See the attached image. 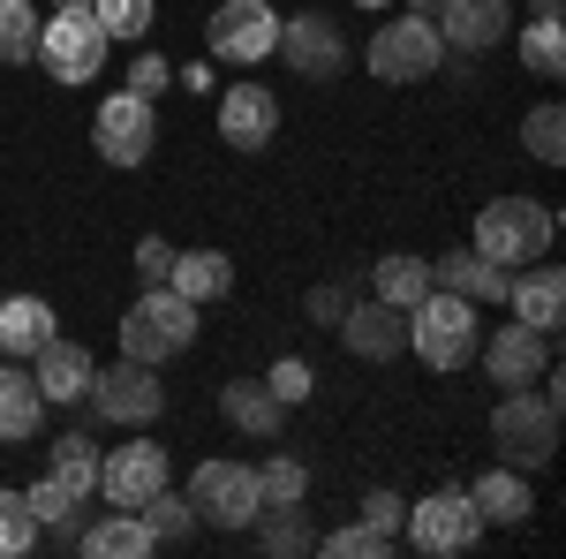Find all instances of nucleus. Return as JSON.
Returning a JSON list of instances; mask_svg holds the SVG:
<instances>
[{
	"instance_id": "nucleus-6",
	"label": "nucleus",
	"mask_w": 566,
	"mask_h": 559,
	"mask_svg": "<svg viewBox=\"0 0 566 559\" xmlns=\"http://www.w3.org/2000/svg\"><path fill=\"white\" fill-rule=\"evenodd\" d=\"M91 416L98 424H122V431H144L159 424V408H167V386H159V363H136L122 355L114 371H91Z\"/></svg>"
},
{
	"instance_id": "nucleus-13",
	"label": "nucleus",
	"mask_w": 566,
	"mask_h": 559,
	"mask_svg": "<svg viewBox=\"0 0 566 559\" xmlns=\"http://www.w3.org/2000/svg\"><path fill=\"white\" fill-rule=\"evenodd\" d=\"M476 363H483V379H491V386H506V393L536 386V379L552 371V333H536V325L514 318V325H499L491 341H476Z\"/></svg>"
},
{
	"instance_id": "nucleus-38",
	"label": "nucleus",
	"mask_w": 566,
	"mask_h": 559,
	"mask_svg": "<svg viewBox=\"0 0 566 559\" xmlns=\"http://www.w3.org/2000/svg\"><path fill=\"white\" fill-rule=\"evenodd\" d=\"M258 491L264 499H310V469L295 462V454H272V462L258 469Z\"/></svg>"
},
{
	"instance_id": "nucleus-45",
	"label": "nucleus",
	"mask_w": 566,
	"mask_h": 559,
	"mask_svg": "<svg viewBox=\"0 0 566 559\" xmlns=\"http://www.w3.org/2000/svg\"><path fill=\"white\" fill-rule=\"evenodd\" d=\"M408 15H438V0H408Z\"/></svg>"
},
{
	"instance_id": "nucleus-34",
	"label": "nucleus",
	"mask_w": 566,
	"mask_h": 559,
	"mask_svg": "<svg viewBox=\"0 0 566 559\" xmlns=\"http://www.w3.org/2000/svg\"><path fill=\"white\" fill-rule=\"evenodd\" d=\"M23 552H39V515H31L23 491L0 484V559H23Z\"/></svg>"
},
{
	"instance_id": "nucleus-39",
	"label": "nucleus",
	"mask_w": 566,
	"mask_h": 559,
	"mask_svg": "<svg viewBox=\"0 0 566 559\" xmlns=\"http://www.w3.org/2000/svg\"><path fill=\"white\" fill-rule=\"evenodd\" d=\"M264 386H272L280 408H303V401H310V363H303V355H280V363L264 371Z\"/></svg>"
},
{
	"instance_id": "nucleus-40",
	"label": "nucleus",
	"mask_w": 566,
	"mask_h": 559,
	"mask_svg": "<svg viewBox=\"0 0 566 559\" xmlns=\"http://www.w3.org/2000/svg\"><path fill=\"white\" fill-rule=\"evenodd\" d=\"M348 302H355V288L348 280H325V288H310V325H325V333H333V325H340V318H348Z\"/></svg>"
},
{
	"instance_id": "nucleus-35",
	"label": "nucleus",
	"mask_w": 566,
	"mask_h": 559,
	"mask_svg": "<svg viewBox=\"0 0 566 559\" xmlns=\"http://www.w3.org/2000/svg\"><path fill=\"white\" fill-rule=\"evenodd\" d=\"M91 15H98V31H106L114 45L151 39V0H91Z\"/></svg>"
},
{
	"instance_id": "nucleus-25",
	"label": "nucleus",
	"mask_w": 566,
	"mask_h": 559,
	"mask_svg": "<svg viewBox=\"0 0 566 559\" xmlns=\"http://www.w3.org/2000/svg\"><path fill=\"white\" fill-rule=\"evenodd\" d=\"M469 499H476L483 529H491V521H499V529H522L528 507H536V499H528V476H522V469H506V462H499V469H483L476 484H469Z\"/></svg>"
},
{
	"instance_id": "nucleus-17",
	"label": "nucleus",
	"mask_w": 566,
	"mask_h": 559,
	"mask_svg": "<svg viewBox=\"0 0 566 559\" xmlns=\"http://www.w3.org/2000/svg\"><path fill=\"white\" fill-rule=\"evenodd\" d=\"M340 333V348L348 355H363V363H392L400 348H408V310H392V302H348V318L333 325Z\"/></svg>"
},
{
	"instance_id": "nucleus-20",
	"label": "nucleus",
	"mask_w": 566,
	"mask_h": 559,
	"mask_svg": "<svg viewBox=\"0 0 566 559\" xmlns=\"http://www.w3.org/2000/svg\"><path fill=\"white\" fill-rule=\"evenodd\" d=\"M506 280H514V272H506V265H491L476 242H469V250H446V258H431V288H446V296H469L476 310H483V302H506Z\"/></svg>"
},
{
	"instance_id": "nucleus-14",
	"label": "nucleus",
	"mask_w": 566,
	"mask_h": 559,
	"mask_svg": "<svg viewBox=\"0 0 566 559\" xmlns=\"http://www.w3.org/2000/svg\"><path fill=\"white\" fill-rule=\"evenodd\" d=\"M272 39H280V15L264 0H219V15L205 23V45L219 61H234V69H258L272 53Z\"/></svg>"
},
{
	"instance_id": "nucleus-7",
	"label": "nucleus",
	"mask_w": 566,
	"mask_h": 559,
	"mask_svg": "<svg viewBox=\"0 0 566 559\" xmlns=\"http://www.w3.org/2000/svg\"><path fill=\"white\" fill-rule=\"evenodd\" d=\"M400 537H408L416 552H431V559L476 552L483 515H476V499H469V484H446V491H431V499H416L408 521H400Z\"/></svg>"
},
{
	"instance_id": "nucleus-10",
	"label": "nucleus",
	"mask_w": 566,
	"mask_h": 559,
	"mask_svg": "<svg viewBox=\"0 0 566 559\" xmlns=\"http://www.w3.org/2000/svg\"><path fill=\"white\" fill-rule=\"evenodd\" d=\"M91 144L106 167H144L151 144H159V106L136 99V91H106L98 99V122H91Z\"/></svg>"
},
{
	"instance_id": "nucleus-26",
	"label": "nucleus",
	"mask_w": 566,
	"mask_h": 559,
	"mask_svg": "<svg viewBox=\"0 0 566 559\" xmlns=\"http://www.w3.org/2000/svg\"><path fill=\"white\" fill-rule=\"evenodd\" d=\"M76 552L84 559H151V529L129 515V507H114V515H98L91 529H76Z\"/></svg>"
},
{
	"instance_id": "nucleus-43",
	"label": "nucleus",
	"mask_w": 566,
	"mask_h": 559,
	"mask_svg": "<svg viewBox=\"0 0 566 559\" xmlns=\"http://www.w3.org/2000/svg\"><path fill=\"white\" fill-rule=\"evenodd\" d=\"M175 84V69H167V61H159V53H144V61H136L129 69V91L136 99H159V91Z\"/></svg>"
},
{
	"instance_id": "nucleus-44",
	"label": "nucleus",
	"mask_w": 566,
	"mask_h": 559,
	"mask_svg": "<svg viewBox=\"0 0 566 559\" xmlns=\"http://www.w3.org/2000/svg\"><path fill=\"white\" fill-rule=\"evenodd\" d=\"M528 15H536V23H552V15H559V0H528Z\"/></svg>"
},
{
	"instance_id": "nucleus-5",
	"label": "nucleus",
	"mask_w": 566,
	"mask_h": 559,
	"mask_svg": "<svg viewBox=\"0 0 566 559\" xmlns=\"http://www.w3.org/2000/svg\"><path fill=\"white\" fill-rule=\"evenodd\" d=\"M106 31H98V15L91 8H53L39 23V69L53 84H98V69H106Z\"/></svg>"
},
{
	"instance_id": "nucleus-46",
	"label": "nucleus",
	"mask_w": 566,
	"mask_h": 559,
	"mask_svg": "<svg viewBox=\"0 0 566 559\" xmlns=\"http://www.w3.org/2000/svg\"><path fill=\"white\" fill-rule=\"evenodd\" d=\"M53 8H91V0H53Z\"/></svg>"
},
{
	"instance_id": "nucleus-29",
	"label": "nucleus",
	"mask_w": 566,
	"mask_h": 559,
	"mask_svg": "<svg viewBox=\"0 0 566 559\" xmlns=\"http://www.w3.org/2000/svg\"><path fill=\"white\" fill-rule=\"evenodd\" d=\"M31 515H39V537H53V545H76V515H84V491H69L61 476H39L31 491Z\"/></svg>"
},
{
	"instance_id": "nucleus-47",
	"label": "nucleus",
	"mask_w": 566,
	"mask_h": 559,
	"mask_svg": "<svg viewBox=\"0 0 566 559\" xmlns=\"http://www.w3.org/2000/svg\"><path fill=\"white\" fill-rule=\"evenodd\" d=\"M355 8H386V0H355Z\"/></svg>"
},
{
	"instance_id": "nucleus-19",
	"label": "nucleus",
	"mask_w": 566,
	"mask_h": 559,
	"mask_svg": "<svg viewBox=\"0 0 566 559\" xmlns=\"http://www.w3.org/2000/svg\"><path fill=\"white\" fill-rule=\"evenodd\" d=\"M506 310H514L522 325H536V333H559V318H566V272H559V265H544V258H528L522 280H506Z\"/></svg>"
},
{
	"instance_id": "nucleus-31",
	"label": "nucleus",
	"mask_w": 566,
	"mask_h": 559,
	"mask_svg": "<svg viewBox=\"0 0 566 559\" xmlns=\"http://www.w3.org/2000/svg\"><path fill=\"white\" fill-rule=\"evenodd\" d=\"M45 454H53V469H45V476H61V484L84 491V499L98 491V446H91V431H61Z\"/></svg>"
},
{
	"instance_id": "nucleus-3",
	"label": "nucleus",
	"mask_w": 566,
	"mask_h": 559,
	"mask_svg": "<svg viewBox=\"0 0 566 559\" xmlns=\"http://www.w3.org/2000/svg\"><path fill=\"white\" fill-rule=\"evenodd\" d=\"M476 302L469 296H446V288H431V296L408 310V348L431 363V371H469L476 363Z\"/></svg>"
},
{
	"instance_id": "nucleus-15",
	"label": "nucleus",
	"mask_w": 566,
	"mask_h": 559,
	"mask_svg": "<svg viewBox=\"0 0 566 559\" xmlns=\"http://www.w3.org/2000/svg\"><path fill=\"white\" fill-rule=\"evenodd\" d=\"M438 39H446V53H491V45H506V31H514V8L506 0H438Z\"/></svg>"
},
{
	"instance_id": "nucleus-21",
	"label": "nucleus",
	"mask_w": 566,
	"mask_h": 559,
	"mask_svg": "<svg viewBox=\"0 0 566 559\" xmlns=\"http://www.w3.org/2000/svg\"><path fill=\"white\" fill-rule=\"evenodd\" d=\"M45 424V393L39 379L15 363V355H0V446H23V438H39Z\"/></svg>"
},
{
	"instance_id": "nucleus-16",
	"label": "nucleus",
	"mask_w": 566,
	"mask_h": 559,
	"mask_svg": "<svg viewBox=\"0 0 566 559\" xmlns=\"http://www.w3.org/2000/svg\"><path fill=\"white\" fill-rule=\"evenodd\" d=\"M219 136L234 152H264L280 136V91L272 84H227L219 91Z\"/></svg>"
},
{
	"instance_id": "nucleus-41",
	"label": "nucleus",
	"mask_w": 566,
	"mask_h": 559,
	"mask_svg": "<svg viewBox=\"0 0 566 559\" xmlns=\"http://www.w3.org/2000/svg\"><path fill=\"white\" fill-rule=\"evenodd\" d=\"M167 272H175V242H167V235H144V242H136V280H144V288H167Z\"/></svg>"
},
{
	"instance_id": "nucleus-33",
	"label": "nucleus",
	"mask_w": 566,
	"mask_h": 559,
	"mask_svg": "<svg viewBox=\"0 0 566 559\" xmlns=\"http://www.w3.org/2000/svg\"><path fill=\"white\" fill-rule=\"evenodd\" d=\"M39 61V8L31 0H0V69Z\"/></svg>"
},
{
	"instance_id": "nucleus-9",
	"label": "nucleus",
	"mask_w": 566,
	"mask_h": 559,
	"mask_svg": "<svg viewBox=\"0 0 566 559\" xmlns=\"http://www.w3.org/2000/svg\"><path fill=\"white\" fill-rule=\"evenodd\" d=\"M272 53L303 76V84H340L348 76V39H340V23L333 15H317V8H303V15H280V39H272Z\"/></svg>"
},
{
	"instance_id": "nucleus-42",
	"label": "nucleus",
	"mask_w": 566,
	"mask_h": 559,
	"mask_svg": "<svg viewBox=\"0 0 566 559\" xmlns=\"http://www.w3.org/2000/svg\"><path fill=\"white\" fill-rule=\"evenodd\" d=\"M363 521H370L378 537H392V545H400V521H408L400 491H363Z\"/></svg>"
},
{
	"instance_id": "nucleus-32",
	"label": "nucleus",
	"mask_w": 566,
	"mask_h": 559,
	"mask_svg": "<svg viewBox=\"0 0 566 559\" xmlns=\"http://www.w3.org/2000/svg\"><path fill=\"white\" fill-rule=\"evenodd\" d=\"M522 61H528V76H544V84H559V76H566V31H559V15H552V23H536V15H528V23H522Z\"/></svg>"
},
{
	"instance_id": "nucleus-24",
	"label": "nucleus",
	"mask_w": 566,
	"mask_h": 559,
	"mask_svg": "<svg viewBox=\"0 0 566 559\" xmlns=\"http://www.w3.org/2000/svg\"><path fill=\"white\" fill-rule=\"evenodd\" d=\"M53 302L45 296H8L0 302V355H15V363H31L45 341H53Z\"/></svg>"
},
{
	"instance_id": "nucleus-18",
	"label": "nucleus",
	"mask_w": 566,
	"mask_h": 559,
	"mask_svg": "<svg viewBox=\"0 0 566 559\" xmlns=\"http://www.w3.org/2000/svg\"><path fill=\"white\" fill-rule=\"evenodd\" d=\"M91 371H98V363H91V348L61 341V333H53V341L31 355V379H39L45 408H76V401L91 393Z\"/></svg>"
},
{
	"instance_id": "nucleus-28",
	"label": "nucleus",
	"mask_w": 566,
	"mask_h": 559,
	"mask_svg": "<svg viewBox=\"0 0 566 559\" xmlns=\"http://www.w3.org/2000/svg\"><path fill=\"white\" fill-rule=\"evenodd\" d=\"M370 296L392 302V310H416V302L431 296V258H416V250L378 258V265H370Z\"/></svg>"
},
{
	"instance_id": "nucleus-4",
	"label": "nucleus",
	"mask_w": 566,
	"mask_h": 559,
	"mask_svg": "<svg viewBox=\"0 0 566 559\" xmlns=\"http://www.w3.org/2000/svg\"><path fill=\"white\" fill-rule=\"evenodd\" d=\"M559 242V219H552V205H536V197H499V205H483L476 213V250L491 265H528L544 258Z\"/></svg>"
},
{
	"instance_id": "nucleus-1",
	"label": "nucleus",
	"mask_w": 566,
	"mask_h": 559,
	"mask_svg": "<svg viewBox=\"0 0 566 559\" xmlns=\"http://www.w3.org/2000/svg\"><path fill=\"white\" fill-rule=\"evenodd\" d=\"M544 386V379H536ZM491 446H499V462L506 469H544L552 454H559V386H544V393H528L514 386L499 408H491Z\"/></svg>"
},
{
	"instance_id": "nucleus-36",
	"label": "nucleus",
	"mask_w": 566,
	"mask_h": 559,
	"mask_svg": "<svg viewBox=\"0 0 566 559\" xmlns=\"http://www.w3.org/2000/svg\"><path fill=\"white\" fill-rule=\"evenodd\" d=\"M522 144H528V159H544V167H559V159H566V114L552 106V99H544V106H528Z\"/></svg>"
},
{
	"instance_id": "nucleus-8",
	"label": "nucleus",
	"mask_w": 566,
	"mask_h": 559,
	"mask_svg": "<svg viewBox=\"0 0 566 559\" xmlns=\"http://www.w3.org/2000/svg\"><path fill=\"white\" fill-rule=\"evenodd\" d=\"M370 76L378 84H423L446 69V39H438L431 15H400V23H378V39H370Z\"/></svg>"
},
{
	"instance_id": "nucleus-37",
	"label": "nucleus",
	"mask_w": 566,
	"mask_h": 559,
	"mask_svg": "<svg viewBox=\"0 0 566 559\" xmlns=\"http://www.w3.org/2000/svg\"><path fill=\"white\" fill-rule=\"evenodd\" d=\"M317 552H333V559H386L392 537H378L370 521H340L333 537H317Z\"/></svg>"
},
{
	"instance_id": "nucleus-2",
	"label": "nucleus",
	"mask_w": 566,
	"mask_h": 559,
	"mask_svg": "<svg viewBox=\"0 0 566 559\" xmlns=\"http://www.w3.org/2000/svg\"><path fill=\"white\" fill-rule=\"evenodd\" d=\"M197 348V302L175 296V288H144V296L122 310V355L136 363H175Z\"/></svg>"
},
{
	"instance_id": "nucleus-23",
	"label": "nucleus",
	"mask_w": 566,
	"mask_h": 559,
	"mask_svg": "<svg viewBox=\"0 0 566 559\" xmlns=\"http://www.w3.org/2000/svg\"><path fill=\"white\" fill-rule=\"evenodd\" d=\"M250 537H258V552H272V559H303V552H317V529H310L303 499H264L258 521H250Z\"/></svg>"
},
{
	"instance_id": "nucleus-11",
	"label": "nucleus",
	"mask_w": 566,
	"mask_h": 559,
	"mask_svg": "<svg viewBox=\"0 0 566 559\" xmlns=\"http://www.w3.org/2000/svg\"><path fill=\"white\" fill-rule=\"evenodd\" d=\"M189 507H197L205 529H250L258 507H264L258 469L250 462H205V469L189 476Z\"/></svg>"
},
{
	"instance_id": "nucleus-22",
	"label": "nucleus",
	"mask_w": 566,
	"mask_h": 559,
	"mask_svg": "<svg viewBox=\"0 0 566 559\" xmlns=\"http://www.w3.org/2000/svg\"><path fill=\"white\" fill-rule=\"evenodd\" d=\"M219 416L242 431V438H280V424H287V408L272 401L264 379H227L219 386Z\"/></svg>"
},
{
	"instance_id": "nucleus-30",
	"label": "nucleus",
	"mask_w": 566,
	"mask_h": 559,
	"mask_svg": "<svg viewBox=\"0 0 566 559\" xmlns=\"http://www.w3.org/2000/svg\"><path fill=\"white\" fill-rule=\"evenodd\" d=\"M136 521L151 529V545H189L205 521H197V507H189V491H175V484H159L144 507H136Z\"/></svg>"
},
{
	"instance_id": "nucleus-12",
	"label": "nucleus",
	"mask_w": 566,
	"mask_h": 559,
	"mask_svg": "<svg viewBox=\"0 0 566 559\" xmlns=\"http://www.w3.org/2000/svg\"><path fill=\"white\" fill-rule=\"evenodd\" d=\"M159 484H167V446H159V438H129V446L98 454V499H106V507H129L136 515Z\"/></svg>"
},
{
	"instance_id": "nucleus-27",
	"label": "nucleus",
	"mask_w": 566,
	"mask_h": 559,
	"mask_svg": "<svg viewBox=\"0 0 566 559\" xmlns=\"http://www.w3.org/2000/svg\"><path fill=\"white\" fill-rule=\"evenodd\" d=\"M167 288H175V296H189L197 310H205V302H219L227 288H234V258H227V250H175V272H167Z\"/></svg>"
}]
</instances>
